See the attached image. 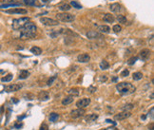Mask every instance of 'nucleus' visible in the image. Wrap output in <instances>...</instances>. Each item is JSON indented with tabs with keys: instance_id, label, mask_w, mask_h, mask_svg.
Returning <instances> with one entry per match:
<instances>
[{
	"instance_id": "37998d69",
	"label": "nucleus",
	"mask_w": 154,
	"mask_h": 130,
	"mask_svg": "<svg viewBox=\"0 0 154 130\" xmlns=\"http://www.w3.org/2000/svg\"><path fill=\"white\" fill-rule=\"evenodd\" d=\"M101 130H115V128H113V127H109V128H105V129H101Z\"/></svg>"
},
{
	"instance_id": "2f4dec72",
	"label": "nucleus",
	"mask_w": 154,
	"mask_h": 130,
	"mask_svg": "<svg viewBox=\"0 0 154 130\" xmlns=\"http://www.w3.org/2000/svg\"><path fill=\"white\" fill-rule=\"evenodd\" d=\"M70 6H72V7L75 8V9H81V8H82V6H81L79 3H77L76 1H71Z\"/></svg>"
},
{
	"instance_id": "473e14b6",
	"label": "nucleus",
	"mask_w": 154,
	"mask_h": 130,
	"mask_svg": "<svg viewBox=\"0 0 154 130\" xmlns=\"http://www.w3.org/2000/svg\"><path fill=\"white\" fill-rule=\"evenodd\" d=\"M137 57H131V58H130L128 59V61H127V64L130 65V66H132V65H134V63L137 61Z\"/></svg>"
},
{
	"instance_id": "de8ad7c7",
	"label": "nucleus",
	"mask_w": 154,
	"mask_h": 130,
	"mask_svg": "<svg viewBox=\"0 0 154 130\" xmlns=\"http://www.w3.org/2000/svg\"><path fill=\"white\" fill-rule=\"evenodd\" d=\"M0 48H1V46H0Z\"/></svg>"
},
{
	"instance_id": "6e6552de",
	"label": "nucleus",
	"mask_w": 154,
	"mask_h": 130,
	"mask_svg": "<svg viewBox=\"0 0 154 130\" xmlns=\"http://www.w3.org/2000/svg\"><path fill=\"white\" fill-rule=\"evenodd\" d=\"M85 114V110L82 109V108H77V109H74L70 112V117L73 118V119H77V118H80L82 116H84Z\"/></svg>"
},
{
	"instance_id": "9d476101",
	"label": "nucleus",
	"mask_w": 154,
	"mask_h": 130,
	"mask_svg": "<svg viewBox=\"0 0 154 130\" xmlns=\"http://www.w3.org/2000/svg\"><path fill=\"white\" fill-rule=\"evenodd\" d=\"M6 12L10 13V14H26L28 12V11L25 9H22V8H15V9L6 11Z\"/></svg>"
},
{
	"instance_id": "412c9836",
	"label": "nucleus",
	"mask_w": 154,
	"mask_h": 130,
	"mask_svg": "<svg viewBox=\"0 0 154 130\" xmlns=\"http://www.w3.org/2000/svg\"><path fill=\"white\" fill-rule=\"evenodd\" d=\"M31 52L33 53L34 55H40L42 53V49L40 47H32L31 48Z\"/></svg>"
},
{
	"instance_id": "f3484780",
	"label": "nucleus",
	"mask_w": 154,
	"mask_h": 130,
	"mask_svg": "<svg viewBox=\"0 0 154 130\" xmlns=\"http://www.w3.org/2000/svg\"><path fill=\"white\" fill-rule=\"evenodd\" d=\"M73 100H74V96L69 95V96H68V97H66V98H64L62 100V105L63 106H68V105H69V103H71L73 102Z\"/></svg>"
},
{
	"instance_id": "c85d7f7f",
	"label": "nucleus",
	"mask_w": 154,
	"mask_h": 130,
	"mask_svg": "<svg viewBox=\"0 0 154 130\" xmlns=\"http://www.w3.org/2000/svg\"><path fill=\"white\" fill-rule=\"evenodd\" d=\"M133 107H134V106L132 105V103H126V105L123 107V110L124 111H130Z\"/></svg>"
},
{
	"instance_id": "1a4fd4ad",
	"label": "nucleus",
	"mask_w": 154,
	"mask_h": 130,
	"mask_svg": "<svg viewBox=\"0 0 154 130\" xmlns=\"http://www.w3.org/2000/svg\"><path fill=\"white\" fill-rule=\"evenodd\" d=\"M151 55V51L148 49V48H145V49H142L139 53V57L143 60V61H146Z\"/></svg>"
},
{
	"instance_id": "2eb2a0df",
	"label": "nucleus",
	"mask_w": 154,
	"mask_h": 130,
	"mask_svg": "<svg viewBox=\"0 0 154 130\" xmlns=\"http://www.w3.org/2000/svg\"><path fill=\"white\" fill-rule=\"evenodd\" d=\"M109 10L112 12H119L122 11V6L119 3H112L109 6Z\"/></svg>"
},
{
	"instance_id": "a18cd8bd",
	"label": "nucleus",
	"mask_w": 154,
	"mask_h": 130,
	"mask_svg": "<svg viewBox=\"0 0 154 130\" xmlns=\"http://www.w3.org/2000/svg\"><path fill=\"white\" fill-rule=\"evenodd\" d=\"M117 81V78L115 77V78H113V82H116Z\"/></svg>"
},
{
	"instance_id": "e433bc0d",
	"label": "nucleus",
	"mask_w": 154,
	"mask_h": 130,
	"mask_svg": "<svg viewBox=\"0 0 154 130\" xmlns=\"http://www.w3.org/2000/svg\"><path fill=\"white\" fill-rule=\"evenodd\" d=\"M39 130H49V126H48L46 123H43V124L40 126Z\"/></svg>"
},
{
	"instance_id": "a211bd4d",
	"label": "nucleus",
	"mask_w": 154,
	"mask_h": 130,
	"mask_svg": "<svg viewBox=\"0 0 154 130\" xmlns=\"http://www.w3.org/2000/svg\"><path fill=\"white\" fill-rule=\"evenodd\" d=\"M103 19H104L105 22H108V23H113L115 18L113 17V15L111 13H106L104 15V17H103Z\"/></svg>"
},
{
	"instance_id": "4c0bfd02",
	"label": "nucleus",
	"mask_w": 154,
	"mask_h": 130,
	"mask_svg": "<svg viewBox=\"0 0 154 130\" xmlns=\"http://www.w3.org/2000/svg\"><path fill=\"white\" fill-rule=\"evenodd\" d=\"M107 80H108L107 75H102V76L100 77V81H101V82H106Z\"/></svg>"
},
{
	"instance_id": "a878e982",
	"label": "nucleus",
	"mask_w": 154,
	"mask_h": 130,
	"mask_svg": "<svg viewBox=\"0 0 154 130\" xmlns=\"http://www.w3.org/2000/svg\"><path fill=\"white\" fill-rule=\"evenodd\" d=\"M59 9L62 11V12H69L70 9H71V6L69 4H63L59 7Z\"/></svg>"
},
{
	"instance_id": "f8f14e48",
	"label": "nucleus",
	"mask_w": 154,
	"mask_h": 130,
	"mask_svg": "<svg viewBox=\"0 0 154 130\" xmlns=\"http://www.w3.org/2000/svg\"><path fill=\"white\" fill-rule=\"evenodd\" d=\"M87 37L89 39H98V38H102V35L100 32H95V31H89L87 32Z\"/></svg>"
},
{
	"instance_id": "f03ea898",
	"label": "nucleus",
	"mask_w": 154,
	"mask_h": 130,
	"mask_svg": "<svg viewBox=\"0 0 154 130\" xmlns=\"http://www.w3.org/2000/svg\"><path fill=\"white\" fill-rule=\"evenodd\" d=\"M116 89L118 90V92L122 95H130L132 93L135 92L136 87L130 84V83H127V82H122L117 84L116 86Z\"/></svg>"
},
{
	"instance_id": "4be33fe9",
	"label": "nucleus",
	"mask_w": 154,
	"mask_h": 130,
	"mask_svg": "<svg viewBox=\"0 0 154 130\" xmlns=\"http://www.w3.org/2000/svg\"><path fill=\"white\" fill-rule=\"evenodd\" d=\"M116 20L121 24H126V17L125 15H122V14H118L116 16Z\"/></svg>"
},
{
	"instance_id": "c756f323",
	"label": "nucleus",
	"mask_w": 154,
	"mask_h": 130,
	"mask_svg": "<svg viewBox=\"0 0 154 130\" xmlns=\"http://www.w3.org/2000/svg\"><path fill=\"white\" fill-rule=\"evenodd\" d=\"M112 31L115 32V33H119L121 31H122V27L120 25H114L113 28H112Z\"/></svg>"
},
{
	"instance_id": "f257e3e1",
	"label": "nucleus",
	"mask_w": 154,
	"mask_h": 130,
	"mask_svg": "<svg viewBox=\"0 0 154 130\" xmlns=\"http://www.w3.org/2000/svg\"><path fill=\"white\" fill-rule=\"evenodd\" d=\"M36 30H37L36 26H35L32 22L29 21V22L20 30V31H21V32H20V37H21L22 39L33 38V37L35 36V34H36Z\"/></svg>"
},
{
	"instance_id": "5701e85b",
	"label": "nucleus",
	"mask_w": 154,
	"mask_h": 130,
	"mask_svg": "<svg viewBox=\"0 0 154 130\" xmlns=\"http://www.w3.org/2000/svg\"><path fill=\"white\" fill-rule=\"evenodd\" d=\"M58 119H59V114H57V113H50V115H49V121L50 122H55L58 121Z\"/></svg>"
},
{
	"instance_id": "7ed1b4c3",
	"label": "nucleus",
	"mask_w": 154,
	"mask_h": 130,
	"mask_svg": "<svg viewBox=\"0 0 154 130\" xmlns=\"http://www.w3.org/2000/svg\"><path fill=\"white\" fill-rule=\"evenodd\" d=\"M29 21H31V19L29 17H20V18L14 19L12 21V29L15 31L21 30Z\"/></svg>"
},
{
	"instance_id": "0eeeda50",
	"label": "nucleus",
	"mask_w": 154,
	"mask_h": 130,
	"mask_svg": "<svg viewBox=\"0 0 154 130\" xmlns=\"http://www.w3.org/2000/svg\"><path fill=\"white\" fill-rule=\"evenodd\" d=\"M22 88V85H17V84H13V85H9L7 87H5L4 90L6 92H15L18 91Z\"/></svg>"
},
{
	"instance_id": "72a5a7b5",
	"label": "nucleus",
	"mask_w": 154,
	"mask_h": 130,
	"mask_svg": "<svg viewBox=\"0 0 154 130\" xmlns=\"http://www.w3.org/2000/svg\"><path fill=\"white\" fill-rule=\"evenodd\" d=\"M55 79H56V75H54V76H53V77H51L50 79L48 81V86H51V85H53Z\"/></svg>"
},
{
	"instance_id": "f704fd0d",
	"label": "nucleus",
	"mask_w": 154,
	"mask_h": 130,
	"mask_svg": "<svg viewBox=\"0 0 154 130\" xmlns=\"http://www.w3.org/2000/svg\"><path fill=\"white\" fill-rule=\"evenodd\" d=\"M128 74H130V71H128V69H124L121 72V76L122 77H126V76H128Z\"/></svg>"
},
{
	"instance_id": "a19ab883",
	"label": "nucleus",
	"mask_w": 154,
	"mask_h": 130,
	"mask_svg": "<svg viewBox=\"0 0 154 130\" xmlns=\"http://www.w3.org/2000/svg\"><path fill=\"white\" fill-rule=\"evenodd\" d=\"M22 126H23V124H22V123H16V124L14 125V127H15V128H21Z\"/></svg>"
},
{
	"instance_id": "aec40b11",
	"label": "nucleus",
	"mask_w": 154,
	"mask_h": 130,
	"mask_svg": "<svg viewBox=\"0 0 154 130\" xmlns=\"http://www.w3.org/2000/svg\"><path fill=\"white\" fill-rule=\"evenodd\" d=\"M99 66H100V68H101L102 70H106V69L109 68V62L106 61V60H103V61L99 64Z\"/></svg>"
},
{
	"instance_id": "7c9ffc66",
	"label": "nucleus",
	"mask_w": 154,
	"mask_h": 130,
	"mask_svg": "<svg viewBox=\"0 0 154 130\" xmlns=\"http://www.w3.org/2000/svg\"><path fill=\"white\" fill-rule=\"evenodd\" d=\"M69 93L71 96H78V95H79V91H78V89H76V88L70 89V90L69 91Z\"/></svg>"
},
{
	"instance_id": "cd10ccee",
	"label": "nucleus",
	"mask_w": 154,
	"mask_h": 130,
	"mask_svg": "<svg viewBox=\"0 0 154 130\" xmlns=\"http://www.w3.org/2000/svg\"><path fill=\"white\" fill-rule=\"evenodd\" d=\"M12 78H13V75L12 74H8L7 76H5V77L2 78L1 81L2 82H10V81L12 80Z\"/></svg>"
},
{
	"instance_id": "9b49d317",
	"label": "nucleus",
	"mask_w": 154,
	"mask_h": 130,
	"mask_svg": "<svg viewBox=\"0 0 154 130\" xmlns=\"http://www.w3.org/2000/svg\"><path fill=\"white\" fill-rule=\"evenodd\" d=\"M130 116H131L130 111H123L122 113H119V114L115 115L114 119L116 121H123V120H125V119H126L128 117H130Z\"/></svg>"
},
{
	"instance_id": "39448f33",
	"label": "nucleus",
	"mask_w": 154,
	"mask_h": 130,
	"mask_svg": "<svg viewBox=\"0 0 154 130\" xmlns=\"http://www.w3.org/2000/svg\"><path fill=\"white\" fill-rule=\"evenodd\" d=\"M40 22L45 25V26H49V27H53V26H57L59 24L58 20L53 19V18H49V17H42L40 18Z\"/></svg>"
},
{
	"instance_id": "dca6fc26",
	"label": "nucleus",
	"mask_w": 154,
	"mask_h": 130,
	"mask_svg": "<svg viewBox=\"0 0 154 130\" xmlns=\"http://www.w3.org/2000/svg\"><path fill=\"white\" fill-rule=\"evenodd\" d=\"M110 32V28L107 25H101L98 27V32L100 33H109Z\"/></svg>"
},
{
	"instance_id": "4468645a",
	"label": "nucleus",
	"mask_w": 154,
	"mask_h": 130,
	"mask_svg": "<svg viewBox=\"0 0 154 130\" xmlns=\"http://www.w3.org/2000/svg\"><path fill=\"white\" fill-rule=\"evenodd\" d=\"M38 99L41 102H46L49 99V93L48 91H40L38 94Z\"/></svg>"
},
{
	"instance_id": "49530a36",
	"label": "nucleus",
	"mask_w": 154,
	"mask_h": 130,
	"mask_svg": "<svg viewBox=\"0 0 154 130\" xmlns=\"http://www.w3.org/2000/svg\"><path fill=\"white\" fill-rule=\"evenodd\" d=\"M47 1H49V0H43V2H47Z\"/></svg>"
},
{
	"instance_id": "c9c22d12",
	"label": "nucleus",
	"mask_w": 154,
	"mask_h": 130,
	"mask_svg": "<svg viewBox=\"0 0 154 130\" xmlns=\"http://www.w3.org/2000/svg\"><path fill=\"white\" fill-rule=\"evenodd\" d=\"M88 91H89V92H90V93H93V92H95V91H96V87H94L93 86H90V87L88 88Z\"/></svg>"
},
{
	"instance_id": "bb28decb",
	"label": "nucleus",
	"mask_w": 154,
	"mask_h": 130,
	"mask_svg": "<svg viewBox=\"0 0 154 130\" xmlns=\"http://www.w3.org/2000/svg\"><path fill=\"white\" fill-rule=\"evenodd\" d=\"M23 2L28 6H34L37 3V0H23Z\"/></svg>"
},
{
	"instance_id": "393cba45",
	"label": "nucleus",
	"mask_w": 154,
	"mask_h": 130,
	"mask_svg": "<svg viewBox=\"0 0 154 130\" xmlns=\"http://www.w3.org/2000/svg\"><path fill=\"white\" fill-rule=\"evenodd\" d=\"M132 78H133L134 81H139L143 78V73L142 72H135V73H133Z\"/></svg>"
},
{
	"instance_id": "ddd939ff",
	"label": "nucleus",
	"mask_w": 154,
	"mask_h": 130,
	"mask_svg": "<svg viewBox=\"0 0 154 130\" xmlns=\"http://www.w3.org/2000/svg\"><path fill=\"white\" fill-rule=\"evenodd\" d=\"M90 60V56L88 53H82L77 56V61L79 63H88Z\"/></svg>"
},
{
	"instance_id": "c03bdc74",
	"label": "nucleus",
	"mask_w": 154,
	"mask_h": 130,
	"mask_svg": "<svg viewBox=\"0 0 154 130\" xmlns=\"http://www.w3.org/2000/svg\"><path fill=\"white\" fill-rule=\"evenodd\" d=\"M12 101L14 103H17V102H18V100H16L15 98H12Z\"/></svg>"
},
{
	"instance_id": "79ce46f5",
	"label": "nucleus",
	"mask_w": 154,
	"mask_h": 130,
	"mask_svg": "<svg viewBox=\"0 0 154 130\" xmlns=\"http://www.w3.org/2000/svg\"><path fill=\"white\" fill-rule=\"evenodd\" d=\"M24 118H26V115H22V116H18V117H17V119H18V120H20V121H21V120H23Z\"/></svg>"
},
{
	"instance_id": "b1692460",
	"label": "nucleus",
	"mask_w": 154,
	"mask_h": 130,
	"mask_svg": "<svg viewBox=\"0 0 154 130\" xmlns=\"http://www.w3.org/2000/svg\"><path fill=\"white\" fill-rule=\"evenodd\" d=\"M97 118H98V115H96V114H90V115L87 116L85 118V120H86V122H94L95 120H97Z\"/></svg>"
},
{
	"instance_id": "ea45409f",
	"label": "nucleus",
	"mask_w": 154,
	"mask_h": 130,
	"mask_svg": "<svg viewBox=\"0 0 154 130\" xmlns=\"http://www.w3.org/2000/svg\"><path fill=\"white\" fill-rule=\"evenodd\" d=\"M153 112H154V108L152 107L150 109V117H151V120H153Z\"/></svg>"
},
{
	"instance_id": "423d86ee",
	"label": "nucleus",
	"mask_w": 154,
	"mask_h": 130,
	"mask_svg": "<svg viewBox=\"0 0 154 130\" xmlns=\"http://www.w3.org/2000/svg\"><path fill=\"white\" fill-rule=\"evenodd\" d=\"M90 103V99L89 98H83L81 100H79L78 102H76V106L78 108H84V107H87L89 105Z\"/></svg>"
},
{
	"instance_id": "20e7f679",
	"label": "nucleus",
	"mask_w": 154,
	"mask_h": 130,
	"mask_svg": "<svg viewBox=\"0 0 154 130\" xmlns=\"http://www.w3.org/2000/svg\"><path fill=\"white\" fill-rule=\"evenodd\" d=\"M56 18L59 20V21H62V22H72L75 20V16L70 14V13H68V12H62V13H57L56 14Z\"/></svg>"
},
{
	"instance_id": "6ab92c4d",
	"label": "nucleus",
	"mask_w": 154,
	"mask_h": 130,
	"mask_svg": "<svg viewBox=\"0 0 154 130\" xmlns=\"http://www.w3.org/2000/svg\"><path fill=\"white\" fill-rule=\"evenodd\" d=\"M29 76H30V72L28 70H21L20 73H19L18 79L19 80H24V79H27Z\"/></svg>"
},
{
	"instance_id": "58836bf2",
	"label": "nucleus",
	"mask_w": 154,
	"mask_h": 130,
	"mask_svg": "<svg viewBox=\"0 0 154 130\" xmlns=\"http://www.w3.org/2000/svg\"><path fill=\"white\" fill-rule=\"evenodd\" d=\"M106 122H109V123H112V124H114V125L116 124V122H114L113 121H111V120H109V119H107V120H106Z\"/></svg>"
}]
</instances>
